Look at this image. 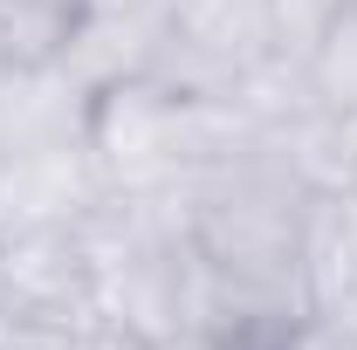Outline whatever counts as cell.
I'll return each instance as SVG.
<instances>
[{
  "label": "cell",
  "instance_id": "1",
  "mask_svg": "<svg viewBox=\"0 0 357 350\" xmlns=\"http://www.w3.org/2000/svg\"><path fill=\"white\" fill-rule=\"evenodd\" d=\"M199 254V337L255 350L303 316V213L310 185L261 131L178 192Z\"/></svg>",
  "mask_w": 357,
  "mask_h": 350
},
{
  "label": "cell",
  "instance_id": "2",
  "mask_svg": "<svg viewBox=\"0 0 357 350\" xmlns=\"http://www.w3.org/2000/svg\"><path fill=\"white\" fill-rule=\"evenodd\" d=\"M96 316H117L158 344L199 337V254L178 192H103L83 220Z\"/></svg>",
  "mask_w": 357,
  "mask_h": 350
},
{
  "label": "cell",
  "instance_id": "3",
  "mask_svg": "<svg viewBox=\"0 0 357 350\" xmlns=\"http://www.w3.org/2000/svg\"><path fill=\"white\" fill-rule=\"evenodd\" d=\"M241 137H255L241 103L185 96L158 76H117L89 103V158L103 192H185Z\"/></svg>",
  "mask_w": 357,
  "mask_h": 350
},
{
  "label": "cell",
  "instance_id": "4",
  "mask_svg": "<svg viewBox=\"0 0 357 350\" xmlns=\"http://www.w3.org/2000/svg\"><path fill=\"white\" fill-rule=\"evenodd\" d=\"M289 55H282L268 0H158L151 55H144L137 76H158V83L185 89V96L241 103Z\"/></svg>",
  "mask_w": 357,
  "mask_h": 350
},
{
  "label": "cell",
  "instance_id": "5",
  "mask_svg": "<svg viewBox=\"0 0 357 350\" xmlns=\"http://www.w3.org/2000/svg\"><path fill=\"white\" fill-rule=\"evenodd\" d=\"M0 316L35 323V330H76L96 316V275H89L83 227L0 241Z\"/></svg>",
  "mask_w": 357,
  "mask_h": 350
},
{
  "label": "cell",
  "instance_id": "6",
  "mask_svg": "<svg viewBox=\"0 0 357 350\" xmlns=\"http://www.w3.org/2000/svg\"><path fill=\"white\" fill-rule=\"evenodd\" d=\"M96 199H103V172H96V158H89V137L0 158V241L83 227Z\"/></svg>",
  "mask_w": 357,
  "mask_h": 350
},
{
  "label": "cell",
  "instance_id": "7",
  "mask_svg": "<svg viewBox=\"0 0 357 350\" xmlns=\"http://www.w3.org/2000/svg\"><path fill=\"white\" fill-rule=\"evenodd\" d=\"M89 103H96V89L83 83V69L69 55L35 62V69H0V158L89 137Z\"/></svg>",
  "mask_w": 357,
  "mask_h": 350
},
{
  "label": "cell",
  "instance_id": "8",
  "mask_svg": "<svg viewBox=\"0 0 357 350\" xmlns=\"http://www.w3.org/2000/svg\"><path fill=\"white\" fill-rule=\"evenodd\" d=\"M303 303L357 323V185L310 192L303 213Z\"/></svg>",
  "mask_w": 357,
  "mask_h": 350
},
{
  "label": "cell",
  "instance_id": "9",
  "mask_svg": "<svg viewBox=\"0 0 357 350\" xmlns=\"http://www.w3.org/2000/svg\"><path fill=\"white\" fill-rule=\"evenodd\" d=\"M89 0H0V69L62 62L83 35Z\"/></svg>",
  "mask_w": 357,
  "mask_h": 350
},
{
  "label": "cell",
  "instance_id": "10",
  "mask_svg": "<svg viewBox=\"0 0 357 350\" xmlns=\"http://www.w3.org/2000/svg\"><path fill=\"white\" fill-rule=\"evenodd\" d=\"M303 83L323 110H337V117L357 110V0L303 48Z\"/></svg>",
  "mask_w": 357,
  "mask_h": 350
},
{
  "label": "cell",
  "instance_id": "11",
  "mask_svg": "<svg viewBox=\"0 0 357 350\" xmlns=\"http://www.w3.org/2000/svg\"><path fill=\"white\" fill-rule=\"evenodd\" d=\"M268 7H275V35H282V55H289V62H303V48H310L316 35H323V28H330L344 7H351V0H268Z\"/></svg>",
  "mask_w": 357,
  "mask_h": 350
},
{
  "label": "cell",
  "instance_id": "12",
  "mask_svg": "<svg viewBox=\"0 0 357 350\" xmlns=\"http://www.w3.org/2000/svg\"><path fill=\"white\" fill-rule=\"evenodd\" d=\"M255 350H357V330L344 323V316H316V309H303L296 323H282L268 344Z\"/></svg>",
  "mask_w": 357,
  "mask_h": 350
},
{
  "label": "cell",
  "instance_id": "13",
  "mask_svg": "<svg viewBox=\"0 0 357 350\" xmlns=\"http://www.w3.org/2000/svg\"><path fill=\"white\" fill-rule=\"evenodd\" d=\"M62 350H165V344L131 330V323H117V316H89V323H76L62 337Z\"/></svg>",
  "mask_w": 357,
  "mask_h": 350
},
{
  "label": "cell",
  "instance_id": "14",
  "mask_svg": "<svg viewBox=\"0 0 357 350\" xmlns=\"http://www.w3.org/2000/svg\"><path fill=\"white\" fill-rule=\"evenodd\" d=\"M69 330H35V323H7L0 316V350H62Z\"/></svg>",
  "mask_w": 357,
  "mask_h": 350
},
{
  "label": "cell",
  "instance_id": "15",
  "mask_svg": "<svg viewBox=\"0 0 357 350\" xmlns=\"http://www.w3.org/2000/svg\"><path fill=\"white\" fill-rule=\"evenodd\" d=\"M165 350H241V344H220V337H178V344H165Z\"/></svg>",
  "mask_w": 357,
  "mask_h": 350
},
{
  "label": "cell",
  "instance_id": "16",
  "mask_svg": "<svg viewBox=\"0 0 357 350\" xmlns=\"http://www.w3.org/2000/svg\"><path fill=\"white\" fill-rule=\"evenodd\" d=\"M344 151H351V178H357V110L344 117Z\"/></svg>",
  "mask_w": 357,
  "mask_h": 350
},
{
  "label": "cell",
  "instance_id": "17",
  "mask_svg": "<svg viewBox=\"0 0 357 350\" xmlns=\"http://www.w3.org/2000/svg\"><path fill=\"white\" fill-rule=\"evenodd\" d=\"M351 330H357V323H351Z\"/></svg>",
  "mask_w": 357,
  "mask_h": 350
}]
</instances>
